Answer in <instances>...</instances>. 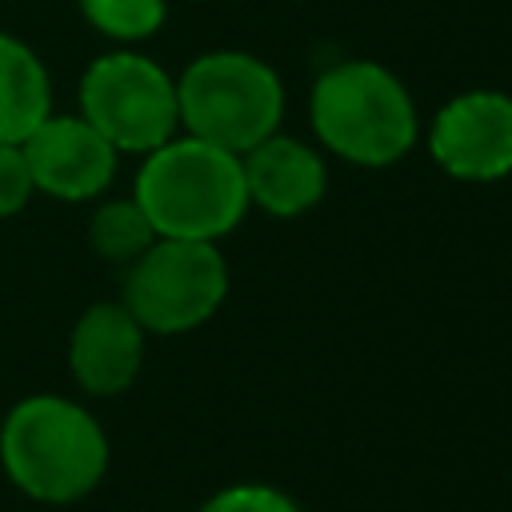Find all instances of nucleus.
I'll list each match as a JSON object with an SVG mask.
<instances>
[{
  "instance_id": "7ed1b4c3",
  "label": "nucleus",
  "mask_w": 512,
  "mask_h": 512,
  "mask_svg": "<svg viewBox=\"0 0 512 512\" xmlns=\"http://www.w3.org/2000/svg\"><path fill=\"white\" fill-rule=\"evenodd\" d=\"M132 196L156 236L176 240H224L252 208L240 156L188 132L144 156Z\"/></svg>"
},
{
  "instance_id": "ddd939ff",
  "label": "nucleus",
  "mask_w": 512,
  "mask_h": 512,
  "mask_svg": "<svg viewBox=\"0 0 512 512\" xmlns=\"http://www.w3.org/2000/svg\"><path fill=\"white\" fill-rule=\"evenodd\" d=\"M80 16L116 44H144L168 20V0H76Z\"/></svg>"
},
{
  "instance_id": "f8f14e48",
  "label": "nucleus",
  "mask_w": 512,
  "mask_h": 512,
  "mask_svg": "<svg viewBox=\"0 0 512 512\" xmlns=\"http://www.w3.org/2000/svg\"><path fill=\"white\" fill-rule=\"evenodd\" d=\"M156 240L152 220L136 204V196H100L88 216V244L100 260L128 268Z\"/></svg>"
},
{
  "instance_id": "4468645a",
  "label": "nucleus",
  "mask_w": 512,
  "mask_h": 512,
  "mask_svg": "<svg viewBox=\"0 0 512 512\" xmlns=\"http://www.w3.org/2000/svg\"><path fill=\"white\" fill-rule=\"evenodd\" d=\"M196 512H304L284 488L272 484H228L220 492H212Z\"/></svg>"
},
{
  "instance_id": "9d476101",
  "label": "nucleus",
  "mask_w": 512,
  "mask_h": 512,
  "mask_svg": "<svg viewBox=\"0 0 512 512\" xmlns=\"http://www.w3.org/2000/svg\"><path fill=\"white\" fill-rule=\"evenodd\" d=\"M240 164H244L248 204L276 220L312 212L328 192V164L320 148L284 132H272L268 140L248 148Z\"/></svg>"
},
{
  "instance_id": "f03ea898",
  "label": "nucleus",
  "mask_w": 512,
  "mask_h": 512,
  "mask_svg": "<svg viewBox=\"0 0 512 512\" xmlns=\"http://www.w3.org/2000/svg\"><path fill=\"white\" fill-rule=\"evenodd\" d=\"M308 124L324 152L356 168H388L416 148L420 116L408 84L376 60H344L316 76Z\"/></svg>"
},
{
  "instance_id": "20e7f679",
  "label": "nucleus",
  "mask_w": 512,
  "mask_h": 512,
  "mask_svg": "<svg viewBox=\"0 0 512 512\" xmlns=\"http://www.w3.org/2000/svg\"><path fill=\"white\" fill-rule=\"evenodd\" d=\"M180 132L244 156L284 120V84L276 68L240 48L200 52L176 76Z\"/></svg>"
},
{
  "instance_id": "0eeeda50",
  "label": "nucleus",
  "mask_w": 512,
  "mask_h": 512,
  "mask_svg": "<svg viewBox=\"0 0 512 512\" xmlns=\"http://www.w3.org/2000/svg\"><path fill=\"white\" fill-rule=\"evenodd\" d=\"M436 168L464 184H496L512 176V96L468 88L436 108L428 124Z\"/></svg>"
},
{
  "instance_id": "f257e3e1",
  "label": "nucleus",
  "mask_w": 512,
  "mask_h": 512,
  "mask_svg": "<svg viewBox=\"0 0 512 512\" xmlns=\"http://www.w3.org/2000/svg\"><path fill=\"white\" fill-rule=\"evenodd\" d=\"M112 444L96 412L60 392H32L0 420V468L36 504H76L108 472Z\"/></svg>"
},
{
  "instance_id": "6e6552de",
  "label": "nucleus",
  "mask_w": 512,
  "mask_h": 512,
  "mask_svg": "<svg viewBox=\"0 0 512 512\" xmlns=\"http://www.w3.org/2000/svg\"><path fill=\"white\" fill-rule=\"evenodd\" d=\"M20 148L36 196H52L64 204L100 200L112 188L120 164V152L80 112H56V108L20 140Z\"/></svg>"
},
{
  "instance_id": "423d86ee",
  "label": "nucleus",
  "mask_w": 512,
  "mask_h": 512,
  "mask_svg": "<svg viewBox=\"0 0 512 512\" xmlns=\"http://www.w3.org/2000/svg\"><path fill=\"white\" fill-rule=\"evenodd\" d=\"M80 116L116 148L148 156L180 132L176 76L136 48L96 56L80 76Z\"/></svg>"
},
{
  "instance_id": "39448f33",
  "label": "nucleus",
  "mask_w": 512,
  "mask_h": 512,
  "mask_svg": "<svg viewBox=\"0 0 512 512\" xmlns=\"http://www.w3.org/2000/svg\"><path fill=\"white\" fill-rule=\"evenodd\" d=\"M228 296V260L216 240L156 236L128 268L120 304L148 336H180L208 324Z\"/></svg>"
},
{
  "instance_id": "1a4fd4ad",
  "label": "nucleus",
  "mask_w": 512,
  "mask_h": 512,
  "mask_svg": "<svg viewBox=\"0 0 512 512\" xmlns=\"http://www.w3.org/2000/svg\"><path fill=\"white\" fill-rule=\"evenodd\" d=\"M148 332L120 300L88 304L68 332V372L84 396H120L144 368Z\"/></svg>"
},
{
  "instance_id": "2eb2a0df",
  "label": "nucleus",
  "mask_w": 512,
  "mask_h": 512,
  "mask_svg": "<svg viewBox=\"0 0 512 512\" xmlns=\"http://www.w3.org/2000/svg\"><path fill=\"white\" fill-rule=\"evenodd\" d=\"M36 196L28 160L20 144H0V220H12L28 208V200Z\"/></svg>"
},
{
  "instance_id": "9b49d317",
  "label": "nucleus",
  "mask_w": 512,
  "mask_h": 512,
  "mask_svg": "<svg viewBox=\"0 0 512 512\" xmlns=\"http://www.w3.org/2000/svg\"><path fill=\"white\" fill-rule=\"evenodd\" d=\"M52 112V76L40 52L0 32V144H20Z\"/></svg>"
}]
</instances>
